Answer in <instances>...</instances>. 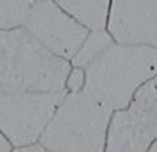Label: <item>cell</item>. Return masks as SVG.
<instances>
[{
    "mask_svg": "<svg viewBox=\"0 0 157 152\" xmlns=\"http://www.w3.org/2000/svg\"><path fill=\"white\" fill-rule=\"evenodd\" d=\"M71 62L43 47L24 26L0 30V94L65 91Z\"/></svg>",
    "mask_w": 157,
    "mask_h": 152,
    "instance_id": "6da1fadb",
    "label": "cell"
},
{
    "mask_svg": "<svg viewBox=\"0 0 157 152\" xmlns=\"http://www.w3.org/2000/svg\"><path fill=\"white\" fill-rule=\"evenodd\" d=\"M83 91L113 111L128 106L136 90L157 75V49L113 42L84 68Z\"/></svg>",
    "mask_w": 157,
    "mask_h": 152,
    "instance_id": "7a4b0ae2",
    "label": "cell"
},
{
    "mask_svg": "<svg viewBox=\"0 0 157 152\" xmlns=\"http://www.w3.org/2000/svg\"><path fill=\"white\" fill-rule=\"evenodd\" d=\"M112 115L84 91L65 93L39 144L51 152H105Z\"/></svg>",
    "mask_w": 157,
    "mask_h": 152,
    "instance_id": "3957f363",
    "label": "cell"
},
{
    "mask_svg": "<svg viewBox=\"0 0 157 152\" xmlns=\"http://www.w3.org/2000/svg\"><path fill=\"white\" fill-rule=\"evenodd\" d=\"M65 91L0 94V131L13 148L37 144Z\"/></svg>",
    "mask_w": 157,
    "mask_h": 152,
    "instance_id": "277c9868",
    "label": "cell"
},
{
    "mask_svg": "<svg viewBox=\"0 0 157 152\" xmlns=\"http://www.w3.org/2000/svg\"><path fill=\"white\" fill-rule=\"evenodd\" d=\"M24 28L48 51L69 62L90 32L55 0H32Z\"/></svg>",
    "mask_w": 157,
    "mask_h": 152,
    "instance_id": "5b68a950",
    "label": "cell"
},
{
    "mask_svg": "<svg viewBox=\"0 0 157 152\" xmlns=\"http://www.w3.org/2000/svg\"><path fill=\"white\" fill-rule=\"evenodd\" d=\"M105 29L117 43L157 49V0H112Z\"/></svg>",
    "mask_w": 157,
    "mask_h": 152,
    "instance_id": "8992f818",
    "label": "cell"
},
{
    "mask_svg": "<svg viewBox=\"0 0 157 152\" xmlns=\"http://www.w3.org/2000/svg\"><path fill=\"white\" fill-rule=\"evenodd\" d=\"M157 138V112L131 102L113 111L105 152H146Z\"/></svg>",
    "mask_w": 157,
    "mask_h": 152,
    "instance_id": "52a82bcc",
    "label": "cell"
},
{
    "mask_svg": "<svg viewBox=\"0 0 157 152\" xmlns=\"http://www.w3.org/2000/svg\"><path fill=\"white\" fill-rule=\"evenodd\" d=\"M88 30L105 29L112 0H55Z\"/></svg>",
    "mask_w": 157,
    "mask_h": 152,
    "instance_id": "ba28073f",
    "label": "cell"
},
{
    "mask_svg": "<svg viewBox=\"0 0 157 152\" xmlns=\"http://www.w3.org/2000/svg\"><path fill=\"white\" fill-rule=\"evenodd\" d=\"M113 42V38L106 29L90 30L78 51L71 60V65L77 68H86L95 58L99 57Z\"/></svg>",
    "mask_w": 157,
    "mask_h": 152,
    "instance_id": "9c48e42d",
    "label": "cell"
},
{
    "mask_svg": "<svg viewBox=\"0 0 157 152\" xmlns=\"http://www.w3.org/2000/svg\"><path fill=\"white\" fill-rule=\"evenodd\" d=\"M32 0H0V30L24 26Z\"/></svg>",
    "mask_w": 157,
    "mask_h": 152,
    "instance_id": "30bf717a",
    "label": "cell"
},
{
    "mask_svg": "<svg viewBox=\"0 0 157 152\" xmlns=\"http://www.w3.org/2000/svg\"><path fill=\"white\" fill-rule=\"evenodd\" d=\"M134 104L147 109H155L157 105V75L145 82L134 95Z\"/></svg>",
    "mask_w": 157,
    "mask_h": 152,
    "instance_id": "8fae6325",
    "label": "cell"
},
{
    "mask_svg": "<svg viewBox=\"0 0 157 152\" xmlns=\"http://www.w3.org/2000/svg\"><path fill=\"white\" fill-rule=\"evenodd\" d=\"M86 84V71L84 68L71 66L65 82V93H78L83 91Z\"/></svg>",
    "mask_w": 157,
    "mask_h": 152,
    "instance_id": "7c38bea8",
    "label": "cell"
},
{
    "mask_svg": "<svg viewBox=\"0 0 157 152\" xmlns=\"http://www.w3.org/2000/svg\"><path fill=\"white\" fill-rule=\"evenodd\" d=\"M13 152H51L50 150L44 148L41 144H33V145H28V147H22V148H14Z\"/></svg>",
    "mask_w": 157,
    "mask_h": 152,
    "instance_id": "4fadbf2b",
    "label": "cell"
},
{
    "mask_svg": "<svg viewBox=\"0 0 157 152\" xmlns=\"http://www.w3.org/2000/svg\"><path fill=\"white\" fill-rule=\"evenodd\" d=\"M13 150H14L13 145L8 142V140L0 131V152H13Z\"/></svg>",
    "mask_w": 157,
    "mask_h": 152,
    "instance_id": "5bb4252c",
    "label": "cell"
},
{
    "mask_svg": "<svg viewBox=\"0 0 157 152\" xmlns=\"http://www.w3.org/2000/svg\"><path fill=\"white\" fill-rule=\"evenodd\" d=\"M146 152H157V138L155 140V141L152 142V145L149 147V150H147Z\"/></svg>",
    "mask_w": 157,
    "mask_h": 152,
    "instance_id": "9a60e30c",
    "label": "cell"
},
{
    "mask_svg": "<svg viewBox=\"0 0 157 152\" xmlns=\"http://www.w3.org/2000/svg\"><path fill=\"white\" fill-rule=\"evenodd\" d=\"M155 111H156V112H157V105H156V108H155Z\"/></svg>",
    "mask_w": 157,
    "mask_h": 152,
    "instance_id": "2e32d148",
    "label": "cell"
}]
</instances>
